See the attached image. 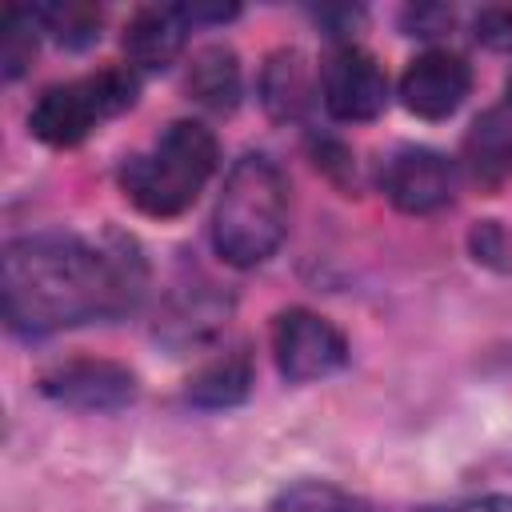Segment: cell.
Wrapping results in <instances>:
<instances>
[{"label":"cell","mask_w":512,"mask_h":512,"mask_svg":"<svg viewBox=\"0 0 512 512\" xmlns=\"http://www.w3.org/2000/svg\"><path fill=\"white\" fill-rule=\"evenodd\" d=\"M144 284V264L132 240L40 232L12 240L0 256L4 320L16 332L44 336L132 308Z\"/></svg>","instance_id":"6da1fadb"},{"label":"cell","mask_w":512,"mask_h":512,"mask_svg":"<svg viewBox=\"0 0 512 512\" xmlns=\"http://www.w3.org/2000/svg\"><path fill=\"white\" fill-rule=\"evenodd\" d=\"M284 232H288L284 172L260 152L240 156L228 168L224 188L216 196V212H212L216 252L236 268H256L280 248Z\"/></svg>","instance_id":"7a4b0ae2"},{"label":"cell","mask_w":512,"mask_h":512,"mask_svg":"<svg viewBox=\"0 0 512 512\" xmlns=\"http://www.w3.org/2000/svg\"><path fill=\"white\" fill-rule=\"evenodd\" d=\"M216 172V136L196 120H172L156 144L120 168L124 196L148 216H180Z\"/></svg>","instance_id":"3957f363"},{"label":"cell","mask_w":512,"mask_h":512,"mask_svg":"<svg viewBox=\"0 0 512 512\" xmlns=\"http://www.w3.org/2000/svg\"><path fill=\"white\" fill-rule=\"evenodd\" d=\"M140 96V76L128 64H108L92 76L52 84L40 92V100L28 112V128L36 140L52 148H72L80 144L96 124L128 112Z\"/></svg>","instance_id":"277c9868"},{"label":"cell","mask_w":512,"mask_h":512,"mask_svg":"<svg viewBox=\"0 0 512 512\" xmlns=\"http://www.w3.org/2000/svg\"><path fill=\"white\" fill-rule=\"evenodd\" d=\"M272 356L284 380L308 384L348 364V340L328 316L308 308H284L272 320Z\"/></svg>","instance_id":"5b68a950"},{"label":"cell","mask_w":512,"mask_h":512,"mask_svg":"<svg viewBox=\"0 0 512 512\" xmlns=\"http://www.w3.org/2000/svg\"><path fill=\"white\" fill-rule=\"evenodd\" d=\"M40 392L80 412H116L136 400V372L116 360L72 356L40 372Z\"/></svg>","instance_id":"8992f818"},{"label":"cell","mask_w":512,"mask_h":512,"mask_svg":"<svg viewBox=\"0 0 512 512\" xmlns=\"http://www.w3.org/2000/svg\"><path fill=\"white\" fill-rule=\"evenodd\" d=\"M320 96H324V108L336 120H348V124L376 120L388 104V76L376 64V56H368L364 48L344 44L324 60Z\"/></svg>","instance_id":"52a82bcc"},{"label":"cell","mask_w":512,"mask_h":512,"mask_svg":"<svg viewBox=\"0 0 512 512\" xmlns=\"http://www.w3.org/2000/svg\"><path fill=\"white\" fill-rule=\"evenodd\" d=\"M380 184L384 196L408 212V216H428L436 208H444L452 200L456 188V172L452 164L436 152V148H420V144H404L396 148L384 168H380Z\"/></svg>","instance_id":"ba28073f"},{"label":"cell","mask_w":512,"mask_h":512,"mask_svg":"<svg viewBox=\"0 0 512 512\" xmlns=\"http://www.w3.org/2000/svg\"><path fill=\"white\" fill-rule=\"evenodd\" d=\"M472 88V68L464 56L448 52V48H428L420 52L404 76H400V100L408 112L424 116V120H444L452 116L464 96Z\"/></svg>","instance_id":"9c48e42d"},{"label":"cell","mask_w":512,"mask_h":512,"mask_svg":"<svg viewBox=\"0 0 512 512\" xmlns=\"http://www.w3.org/2000/svg\"><path fill=\"white\" fill-rule=\"evenodd\" d=\"M184 32H188V20L180 8L172 4H148V8H136L128 28H124V52L132 60V68L140 72H164L180 48H184Z\"/></svg>","instance_id":"30bf717a"},{"label":"cell","mask_w":512,"mask_h":512,"mask_svg":"<svg viewBox=\"0 0 512 512\" xmlns=\"http://www.w3.org/2000/svg\"><path fill=\"white\" fill-rule=\"evenodd\" d=\"M260 104L272 120H300L312 104V72L300 48H276L260 68Z\"/></svg>","instance_id":"8fae6325"},{"label":"cell","mask_w":512,"mask_h":512,"mask_svg":"<svg viewBox=\"0 0 512 512\" xmlns=\"http://www.w3.org/2000/svg\"><path fill=\"white\" fill-rule=\"evenodd\" d=\"M184 88L188 96L208 108V112H232L240 104V60L232 48L224 44H208L192 56L188 72H184Z\"/></svg>","instance_id":"7c38bea8"},{"label":"cell","mask_w":512,"mask_h":512,"mask_svg":"<svg viewBox=\"0 0 512 512\" xmlns=\"http://www.w3.org/2000/svg\"><path fill=\"white\" fill-rule=\"evenodd\" d=\"M464 168L476 184L496 188L512 176V120L504 112H484L464 136Z\"/></svg>","instance_id":"4fadbf2b"},{"label":"cell","mask_w":512,"mask_h":512,"mask_svg":"<svg viewBox=\"0 0 512 512\" xmlns=\"http://www.w3.org/2000/svg\"><path fill=\"white\" fill-rule=\"evenodd\" d=\"M252 388V356L244 348L220 352L188 380V400L196 408H232Z\"/></svg>","instance_id":"5bb4252c"},{"label":"cell","mask_w":512,"mask_h":512,"mask_svg":"<svg viewBox=\"0 0 512 512\" xmlns=\"http://www.w3.org/2000/svg\"><path fill=\"white\" fill-rule=\"evenodd\" d=\"M40 28L52 32L56 44L64 48H88L100 36V8L88 0H64V4H40L36 8Z\"/></svg>","instance_id":"9a60e30c"},{"label":"cell","mask_w":512,"mask_h":512,"mask_svg":"<svg viewBox=\"0 0 512 512\" xmlns=\"http://www.w3.org/2000/svg\"><path fill=\"white\" fill-rule=\"evenodd\" d=\"M36 32H40V16L36 8H20V4H8L4 16H0V68L8 80H16L32 56H36Z\"/></svg>","instance_id":"2e32d148"},{"label":"cell","mask_w":512,"mask_h":512,"mask_svg":"<svg viewBox=\"0 0 512 512\" xmlns=\"http://www.w3.org/2000/svg\"><path fill=\"white\" fill-rule=\"evenodd\" d=\"M272 512H364V504L328 480H296L272 500Z\"/></svg>","instance_id":"e0dca14e"},{"label":"cell","mask_w":512,"mask_h":512,"mask_svg":"<svg viewBox=\"0 0 512 512\" xmlns=\"http://www.w3.org/2000/svg\"><path fill=\"white\" fill-rule=\"evenodd\" d=\"M472 36L492 52H512V4H484L472 20Z\"/></svg>","instance_id":"ac0fdd59"},{"label":"cell","mask_w":512,"mask_h":512,"mask_svg":"<svg viewBox=\"0 0 512 512\" xmlns=\"http://www.w3.org/2000/svg\"><path fill=\"white\" fill-rule=\"evenodd\" d=\"M452 24V8H440V4H416V8H404V28L408 36H436Z\"/></svg>","instance_id":"d6986e66"},{"label":"cell","mask_w":512,"mask_h":512,"mask_svg":"<svg viewBox=\"0 0 512 512\" xmlns=\"http://www.w3.org/2000/svg\"><path fill=\"white\" fill-rule=\"evenodd\" d=\"M428 512H512V496L492 492V496H472V500H456V504H440Z\"/></svg>","instance_id":"ffe728a7"},{"label":"cell","mask_w":512,"mask_h":512,"mask_svg":"<svg viewBox=\"0 0 512 512\" xmlns=\"http://www.w3.org/2000/svg\"><path fill=\"white\" fill-rule=\"evenodd\" d=\"M180 12H184V20H228V16H236V4H192Z\"/></svg>","instance_id":"44dd1931"},{"label":"cell","mask_w":512,"mask_h":512,"mask_svg":"<svg viewBox=\"0 0 512 512\" xmlns=\"http://www.w3.org/2000/svg\"><path fill=\"white\" fill-rule=\"evenodd\" d=\"M508 104H512V80H508Z\"/></svg>","instance_id":"7402d4cb"}]
</instances>
